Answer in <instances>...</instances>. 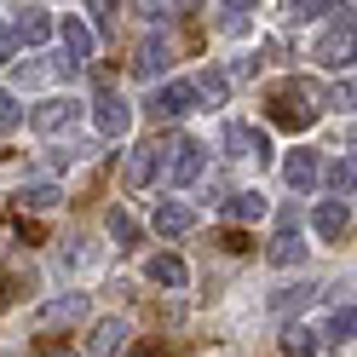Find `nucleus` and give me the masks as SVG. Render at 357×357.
Returning <instances> with one entry per match:
<instances>
[{
    "label": "nucleus",
    "instance_id": "nucleus-1",
    "mask_svg": "<svg viewBox=\"0 0 357 357\" xmlns=\"http://www.w3.org/2000/svg\"><path fill=\"white\" fill-rule=\"evenodd\" d=\"M271 121H282V127H311V121H317V93H311L305 81H282L277 98H271Z\"/></svg>",
    "mask_w": 357,
    "mask_h": 357
},
{
    "label": "nucleus",
    "instance_id": "nucleus-11",
    "mask_svg": "<svg viewBox=\"0 0 357 357\" xmlns=\"http://www.w3.org/2000/svg\"><path fill=\"white\" fill-rule=\"evenodd\" d=\"M346 225H351V208H346V202H334V196L311 208V231H317L323 242H340V236H346Z\"/></svg>",
    "mask_w": 357,
    "mask_h": 357
},
{
    "label": "nucleus",
    "instance_id": "nucleus-3",
    "mask_svg": "<svg viewBox=\"0 0 357 357\" xmlns=\"http://www.w3.org/2000/svg\"><path fill=\"white\" fill-rule=\"evenodd\" d=\"M52 35H58V47H63V58H58V70L63 75H75L86 58H93V29H86V17H63V24H52Z\"/></svg>",
    "mask_w": 357,
    "mask_h": 357
},
{
    "label": "nucleus",
    "instance_id": "nucleus-30",
    "mask_svg": "<svg viewBox=\"0 0 357 357\" xmlns=\"http://www.w3.org/2000/svg\"><path fill=\"white\" fill-rule=\"evenodd\" d=\"M288 12H294L300 24H317V17H328L334 6H328V0H305V6H288Z\"/></svg>",
    "mask_w": 357,
    "mask_h": 357
},
{
    "label": "nucleus",
    "instance_id": "nucleus-31",
    "mask_svg": "<svg viewBox=\"0 0 357 357\" xmlns=\"http://www.w3.org/2000/svg\"><path fill=\"white\" fill-rule=\"evenodd\" d=\"M86 12H93V24H86V29H109V24H116V6H86Z\"/></svg>",
    "mask_w": 357,
    "mask_h": 357
},
{
    "label": "nucleus",
    "instance_id": "nucleus-2",
    "mask_svg": "<svg viewBox=\"0 0 357 357\" xmlns=\"http://www.w3.org/2000/svg\"><path fill=\"white\" fill-rule=\"evenodd\" d=\"M317 63H323V70H346V63H351V6H334L328 29L317 40Z\"/></svg>",
    "mask_w": 357,
    "mask_h": 357
},
{
    "label": "nucleus",
    "instance_id": "nucleus-8",
    "mask_svg": "<svg viewBox=\"0 0 357 357\" xmlns=\"http://www.w3.org/2000/svg\"><path fill=\"white\" fill-rule=\"evenodd\" d=\"M86 311H93V300H86L81 288H75V294H58V300L40 305V311H35V328H75Z\"/></svg>",
    "mask_w": 357,
    "mask_h": 357
},
{
    "label": "nucleus",
    "instance_id": "nucleus-28",
    "mask_svg": "<svg viewBox=\"0 0 357 357\" xmlns=\"http://www.w3.org/2000/svg\"><path fill=\"white\" fill-rule=\"evenodd\" d=\"M288 351H300V357H311V351H317V328H305V323H294V328H288Z\"/></svg>",
    "mask_w": 357,
    "mask_h": 357
},
{
    "label": "nucleus",
    "instance_id": "nucleus-21",
    "mask_svg": "<svg viewBox=\"0 0 357 357\" xmlns=\"http://www.w3.org/2000/svg\"><path fill=\"white\" fill-rule=\"evenodd\" d=\"M311 300H317V282H294V288H277V294H271V311L294 317V311H305Z\"/></svg>",
    "mask_w": 357,
    "mask_h": 357
},
{
    "label": "nucleus",
    "instance_id": "nucleus-14",
    "mask_svg": "<svg viewBox=\"0 0 357 357\" xmlns=\"http://www.w3.org/2000/svg\"><path fill=\"white\" fill-rule=\"evenodd\" d=\"M144 277H150L155 288H185V282H190V265L178 259V254H150V259H144Z\"/></svg>",
    "mask_w": 357,
    "mask_h": 357
},
{
    "label": "nucleus",
    "instance_id": "nucleus-17",
    "mask_svg": "<svg viewBox=\"0 0 357 357\" xmlns=\"http://www.w3.org/2000/svg\"><path fill=\"white\" fill-rule=\"evenodd\" d=\"M155 167H162V144H139V150L127 155V185L144 190L150 178H155Z\"/></svg>",
    "mask_w": 357,
    "mask_h": 357
},
{
    "label": "nucleus",
    "instance_id": "nucleus-6",
    "mask_svg": "<svg viewBox=\"0 0 357 357\" xmlns=\"http://www.w3.org/2000/svg\"><path fill=\"white\" fill-rule=\"evenodd\" d=\"M190 109H196V86L190 81H162L155 98H150V116L155 121H185Z\"/></svg>",
    "mask_w": 357,
    "mask_h": 357
},
{
    "label": "nucleus",
    "instance_id": "nucleus-7",
    "mask_svg": "<svg viewBox=\"0 0 357 357\" xmlns=\"http://www.w3.org/2000/svg\"><path fill=\"white\" fill-rule=\"evenodd\" d=\"M202 167H208V150L196 144V139H178L173 144V162H167V185L173 190H190L196 178H202Z\"/></svg>",
    "mask_w": 357,
    "mask_h": 357
},
{
    "label": "nucleus",
    "instance_id": "nucleus-24",
    "mask_svg": "<svg viewBox=\"0 0 357 357\" xmlns=\"http://www.w3.org/2000/svg\"><path fill=\"white\" fill-rule=\"evenodd\" d=\"M219 29H225V35H248L254 29V6H242V0L219 6Z\"/></svg>",
    "mask_w": 357,
    "mask_h": 357
},
{
    "label": "nucleus",
    "instance_id": "nucleus-22",
    "mask_svg": "<svg viewBox=\"0 0 357 357\" xmlns=\"http://www.w3.org/2000/svg\"><path fill=\"white\" fill-rule=\"evenodd\" d=\"M317 178L334 190V202H346V196H351V178H357V173H351V155H334V162H328Z\"/></svg>",
    "mask_w": 357,
    "mask_h": 357
},
{
    "label": "nucleus",
    "instance_id": "nucleus-20",
    "mask_svg": "<svg viewBox=\"0 0 357 357\" xmlns=\"http://www.w3.org/2000/svg\"><path fill=\"white\" fill-rule=\"evenodd\" d=\"M17 202H24L29 213H47V208H58V202H63V190L52 185V178H35V185L17 190Z\"/></svg>",
    "mask_w": 357,
    "mask_h": 357
},
{
    "label": "nucleus",
    "instance_id": "nucleus-16",
    "mask_svg": "<svg viewBox=\"0 0 357 357\" xmlns=\"http://www.w3.org/2000/svg\"><path fill=\"white\" fill-rule=\"evenodd\" d=\"M265 213H271V202H265L259 190H236V196H225V219H236V225H259Z\"/></svg>",
    "mask_w": 357,
    "mask_h": 357
},
{
    "label": "nucleus",
    "instance_id": "nucleus-32",
    "mask_svg": "<svg viewBox=\"0 0 357 357\" xmlns=\"http://www.w3.org/2000/svg\"><path fill=\"white\" fill-rule=\"evenodd\" d=\"M12 52H17V40H12V29H0V58L12 63Z\"/></svg>",
    "mask_w": 357,
    "mask_h": 357
},
{
    "label": "nucleus",
    "instance_id": "nucleus-12",
    "mask_svg": "<svg viewBox=\"0 0 357 357\" xmlns=\"http://www.w3.org/2000/svg\"><path fill=\"white\" fill-rule=\"evenodd\" d=\"M317 173H323V162H317V150H288V162H282V178H288V190H311L317 185Z\"/></svg>",
    "mask_w": 357,
    "mask_h": 357
},
{
    "label": "nucleus",
    "instance_id": "nucleus-23",
    "mask_svg": "<svg viewBox=\"0 0 357 357\" xmlns=\"http://www.w3.org/2000/svg\"><path fill=\"white\" fill-rule=\"evenodd\" d=\"M190 86H196V98H202V104L213 109V104H225V93H231V75H225V70H208V75H196Z\"/></svg>",
    "mask_w": 357,
    "mask_h": 357
},
{
    "label": "nucleus",
    "instance_id": "nucleus-27",
    "mask_svg": "<svg viewBox=\"0 0 357 357\" xmlns=\"http://www.w3.org/2000/svg\"><path fill=\"white\" fill-rule=\"evenodd\" d=\"M17 121H24V104H17V93H12V86H0V132H6V127H17Z\"/></svg>",
    "mask_w": 357,
    "mask_h": 357
},
{
    "label": "nucleus",
    "instance_id": "nucleus-26",
    "mask_svg": "<svg viewBox=\"0 0 357 357\" xmlns=\"http://www.w3.org/2000/svg\"><path fill=\"white\" fill-rule=\"evenodd\" d=\"M351 328H357V311L346 300V305H334V317H328V340H351Z\"/></svg>",
    "mask_w": 357,
    "mask_h": 357
},
{
    "label": "nucleus",
    "instance_id": "nucleus-10",
    "mask_svg": "<svg viewBox=\"0 0 357 357\" xmlns=\"http://www.w3.org/2000/svg\"><path fill=\"white\" fill-rule=\"evenodd\" d=\"M12 40H17V47H47V40H52V12L47 6H24V12H17Z\"/></svg>",
    "mask_w": 357,
    "mask_h": 357
},
{
    "label": "nucleus",
    "instance_id": "nucleus-5",
    "mask_svg": "<svg viewBox=\"0 0 357 357\" xmlns=\"http://www.w3.org/2000/svg\"><path fill=\"white\" fill-rule=\"evenodd\" d=\"M75 121H81V98H40L29 109V127L47 132V139H52V132H70Z\"/></svg>",
    "mask_w": 357,
    "mask_h": 357
},
{
    "label": "nucleus",
    "instance_id": "nucleus-25",
    "mask_svg": "<svg viewBox=\"0 0 357 357\" xmlns=\"http://www.w3.org/2000/svg\"><path fill=\"white\" fill-rule=\"evenodd\" d=\"M109 236H116V248H132V236H139V219L127 208H109Z\"/></svg>",
    "mask_w": 357,
    "mask_h": 357
},
{
    "label": "nucleus",
    "instance_id": "nucleus-18",
    "mask_svg": "<svg viewBox=\"0 0 357 357\" xmlns=\"http://www.w3.org/2000/svg\"><path fill=\"white\" fill-rule=\"evenodd\" d=\"M265 259L282 265V271L305 265V242H300V231H277V236H271V248H265Z\"/></svg>",
    "mask_w": 357,
    "mask_h": 357
},
{
    "label": "nucleus",
    "instance_id": "nucleus-4",
    "mask_svg": "<svg viewBox=\"0 0 357 357\" xmlns=\"http://www.w3.org/2000/svg\"><path fill=\"white\" fill-rule=\"evenodd\" d=\"M219 144H225V155H254V162H271V139H265V127L254 121H225V132H219Z\"/></svg>",
    "mask_w": 357,
    "mask_h": 357
},
{
    "label": "nucleus",
    "instance_id": "nucleus-13",
    "mask_svg": "<svg viewBox=\"0 0 357 357\" xmlns=\"http://www.w3.org/2000/svg\"><path fill=\"white\" fill-rule=\"evenodd\" d=\"M167 63H173V47L150 35L144 47H139V58H132V75H139V81H162V75H167Z\"/></svg>",
    "mask_w": 357,
    "mask_h": 357
},
{
    "label": "nucleus",
    "instance_id": "nucleus-29",
    "mask_svg": "<svg viewBox=\"0 0 357 357\" xmlns=\"http://www.w3.org/2000/svg\"><path fill=\"white\" fill-rule=\"evenodd\" d=\"M58 265H63V271H81V265H86V248H81V236H70V242L58 248Z\"/></svg>",
    "mask_w": 357,
    "mask_h": 357
},
{
    "label": "nucleus",
    "instance_id": "nucleus-33",
    "mask_svg": "<svg viewBox=\"0 0 357 357\" xmlns=\"http://www.w3.org/2000/svg\"><path fill=\"white\" fill-rule=\"evenodd\" d=\"M52 357H81V351H52Z\"/></svg>",
    "mask_w": 357,
    "mask_h": 357
},
{
    "label": "nucleus",
    "instance_id": "nucleus-19",
    "mask_svg": "<svg viewBox=\"0 0 357 357\" xmlns=\"http://www.w3.org/2000/svg\"><path fill=\"white\" fill-rule=\"evenodd\" d=\"M190 225H196V213L185 202H162L155 208V236H185Z\"/></svg>",
    "mask_w": 357,
    "mask_h": 357
},
{
    "label": "nucleus",
    "instance_id": "nucleus-9",
    "mask_svg": "<svg viewBox=\"0 0 357 357\" xmlns=\"http://www.w3.org/2000/svg\"><path fill=\"white\" fill-rule=\"evenodd\" d=\"M93 121H98L104 139H127V132H132V104L121 93H98L93 98Z\"/></svg>",
    "mask_w": 357,
    "mask_h": 357
},
{
    "label": "nucleus",
    "instance_id": "nucleus-15",
    "mask_svg": "<svg viewBox=\"0 0 357 357\" xmlns=\"http://www.w3.org/2000/svg\"><path fill=\"white\" fill-rule=\"evenodd\" d=\"M127 334H132V328H127L121 317H104V323L93 328V340H86V357H116V351L127 346Z\"/></svg>",
    "mask_w": 357,
    "mask_h": 357
}]
</instances>
